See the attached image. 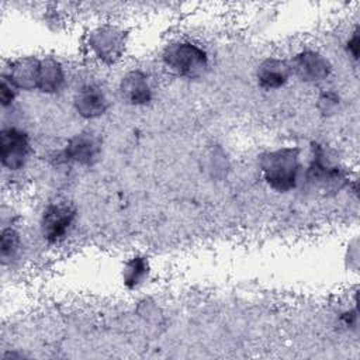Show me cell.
Segmentation results:
<instances>
[{"label":"cell","instance_id":"6da1fadb","mask_svg":"<svg viewBox=\"0 0 360 360\" xmlns=\"http://www.w3.org/2000/svg\"><path fill=\"white\" fill-rule=\"evenodd\" d=\"M300 156L294 148H281L267 153L262 163L264 180L278 191H288L298 180Z\"/></svg>","mask_w":360,"mask_h":360},{"label":"cell","instance_id":"7a4b0ae2","mask_svg":"<svg viewBox=\"0 0 360 360\" xmlns=\"http://www.w3.org/2000/svg\"><path fill=\"white\" fill-rule=\"evenodd\" d=\"M166 69L179 76L194 79L204 73L208 65L207 53L202 48L191 42H176L166 46L163 52Z\"/></svg>","mask_w":360,"mask_h":360},{"label":"cell","instance_id":"3957f363","mask_svg":"<svg viewBox=\"0 0 360 360\" xmlns=\"http://www.w3.org/2000/svg\"><path fill=\"white\" fill-rule=\"evenodd\" d=\"M75 218L76 211L70 204L65 201L49 204L45 208L41 218L42 236L49 243L62 242L68 236L70 228L73 226Z\"/></svg>","mask_w":360,"mask_h":360},{"label":"cell","instance_id":"277c9868","mask_svg":"<svg viewBox=\"0 0 360 360\" xmlns=\"http://www.w3.org/2000/svg\"><path fill=\"white\" fill-rule=\"evenodd\" d=\"M0 146L4 167L15 170L24 166L30 153V141L27 134L17 128H4L1 131Z\"/></svg>","mask_w":360,"mask_h":360},{"label":"cell","instance_id":"5b68a950","mask_svg":"<svg viewBox=\"0 0 360 360\" xmlns=\"http://www.w3.org/2000/svg\"><path fill=\"white\" fill-rule=\"evenodd\" d=\"M291 66L280 59H267L257 69V80L263 89L283 87L291 75Z\"/></svg>","mask_w":360,"mask_h":360},{"label":"cell","instance_id":"8992f818","mask_svg":"<svg viewBox=\"0 0 360 360\" xmlns=\"http://www.w3.org/2000/svg\"><path fill=\"white\" fill-rule=\"evenodd\" d=\"M75 104L79 114L84 115L86 118H93L104 112L107 100L103 89L94 84H86L77 91Z\"/></svg>","mask_w":360,"mask_h":360},{"label":"cell","instance_id":"52a82bcc","mask_svg":"<svg viewBox=\"0 0 360 360\" xmlns=\"http://www.w3.org/2000/svg\"><path fill=\"white\" fill-rule=\"evenodd\" d=\"M150 86L148 77L141 72H132L122 77L121 94L131 104H145L150 98Z\"/></svg>","mask_w":360,"mask_h":360},{"label":"cell","instance_id":"ba28073f","mask_svg":"<svg viewBox=\"0 0 360 360\" xmlns=\"http://www.w3.org/2000/svg\"><path fill=\"white\" fill-rule=\"evenodd\" d=\"M100 150L98 141L91 134H80L73 138L66 149V155L69 159L89 165L93 159L97 158Z\"/></svg>","mask_w":360,"mask_h":360},{"label":"cell","instance_id":"9c48e42d","mask_svg":"<svg viewBox=\"0 0 360 360\" xmlns=\"http://www.w3.org/2000/svg\"><path fill=\"white\" fill-rule=\"evenodd\" d=\"M292 70L304 77L302 80L315 82L316 79H323L328 76V63L321 55L315 52H304L297 58L295 65L291 68V72Z\"/></svg>","mask_w":360,"mask_h":360},{"label":"cell","instance_id":"30bf717a","mask_svg":"<svg viewBox=\"0 0 360 360\" xmlns=\"http://www.w3.org/2000/svg\"><path fill=\"white\" fill-rule=\"evenodd\" d=\"M20 248L18 233L13 229H4L1 233V257L3 260L11 259Z\"/></svg>","mask_w":360,"mask_h":360},{"label":"cell","instance_id":"8fae6325","mask_svg":"<svg viewBox=\"0 0 360 360\" xmlns=\"http://www.w3.org/2000/svg\"><path fill=\"white\" fill-rule=\"evenodd\" d=\"M125 271H127V280L132 281L134 285H136L138 283H141L142 277L146 273V263L143 259H134L128 263Z\"/></svg>","mask_w":360,"mask_h":360},{"label":"cell","instance_id":"7c38bea8","mask_svg":"<svg viewBox=\"0 0 360 360\" xmlns=\"http://www.w3.org/2000/svg\"><path fill=\"white\" fill-rule=\"evenodd\" d=\"M17 87L7 79V77H3V82H1V90H0V98H1V104L6 107L8 103H13L14 100V96H15V90Z\"/></svg>","mask_w":360,"mask_h":360}]
</instances>
